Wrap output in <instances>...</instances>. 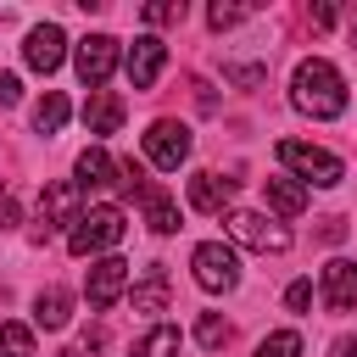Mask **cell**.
Instances as JSON below:
<instances>
[{"mask_svg":"<svg viewBox=\"0 0 357 357\" xmlns=\"http://www.w3.org/2000/svg\"><path fill=\"white\" fill-rule=\"evenodd\" d=\"M73 117V106H67V95H56V89H45V100L33 106V128L39 134H61V123Z\"/></svg>","mask_w":357,"mask_h":357,"instance_id":"obj_21","label":"cell"},{"mask_svg":"<svg viewBox=\"0 0 357 357\" xmlns=\"http://www.w3.org/2000/svg\"><path fill=\"white\" fill-rule=\"evenodd\" d=\"M190 268H195V284L212 290V296H229V290L240 284V257H234V245H223V240H201V245L190 251Z\"/></svg>","mask_w":357,"mask_h":357,"instance_id":"obj_4","label":"cell"},{"mask_svg":"<svg viewBox=\"0 0 357 357\" xmlns=\"http://www.w3.org/2000/svg\"><path fill=\"white\" fill-rule=\"evenodd\" d=\"M0 357H39L28 324H0Z\"/></svg>","mask_w":357,"mask_h":357,"instance_id":"obj_22","label":"cell"},{"mask_svg":"<svg viewBox=\"0 0 357 357\" xmlns=\"http://www.w3.org/2000/svg\"><path fill=\"white\" fill-rule=\"evenodd\" d=\"M290 100H296V112H307L318 123L340 117L346 112V78H340V67L324 61V56H307L296 67V78H290Z\"/></svg>","mask_w":357,"mask_h":357,"instance_id":"obj_1","label":"cell"},{"mask_svg":"<svg viewBox=\"0 0 357 357\" xmlns=\"http://www.w3.org/2000/svg\"><path fill=\"white\" fill-rule=\"evenodd\" d=\"M84 218V206H78V184L67 178V184H50L45 195H39V218H33V240H50V234H61V229H73Z\"/></svg>","mask_w":357,"mask_h":357,"instance_id":"obj_8","label":"cell"},{"mask_svg":"<svg viewBox=\"0 0 357 357\" xmlns=\"http://www.w3.org/2000/svg\"><path fill=\"white\" fill-rule=\"evenodd\" d=\"M195 340H201L206 351H218V346L229 340V318H223V312H201V318H195Z\"/></svg>","mask_w":357,"mask_h":357,"instance_id":"obj_23","label":"cell"},{"mask_svg":"<svg viewBox=\"0 0 357 357\" xmlns=\"http://www.w3.org/2000/svg\"><path fill=\"white\" fill-rule=\"evenodd\" d=\"M145 22H156V28L162 22H184V0H151L145 6Z\"/></svg>","mask_w":357,"mask_h":357,"instance_id":"obj_25","label":"cell"},{"mask_svg":"<svg viewBox=\"0 0 357 357\" xmlns=\"http://www.w3.org/2000/svg\"><path fill=\"white\" fill-rule=\"evenodd\" d=\"M123 290H128V262H123V257H95L89 273H84V296H89V307L106 312Z\"/></svg>","mask_w":357,"mask_h":357,"instance_id":"obj_9","label":"cell"},{"mask_svg":"<svg viewBox=\"0 0 357 357\" xmlns=\"http://www.w3.org/2000/svg\"><path fill=\"white\" fill-rule=\"evenodd\" d=\"M251 357H301V335H296V329H273Z\"/></svg>","mask_w":357,"mask_h":357,"instance_id":"obj_24","label":"cell"},{"mask_svg":"<svg viewBox=\"0 0 357 357\" xmlns=\"http://www.w3.org/2000/svg\"><path fill=\"white\" fill-rule=\"evenodd\" d=\"M162 67H167V45H162L156 33H139V39L123 50V73H128L134 89H151V84L162 78Z\"/></svg>","mask_w":357,"mask_h":357,"instance_id":"obj_10","label":"cell"},{"mask_svg":"<svg viewBox=\"0 0 357 357\" xmlns=\"http://www.w3.org/2000/svg\"><path fill=\"white\" fill-rule=\"evenodd\" d=\"M284 307H290V312H307V307H312V279H296V284L284 290Z\"/></svg>","mask_w":357,"mask_h":357,"instance_id":"obj_27","label":"cell"},{"mask_svg":"<svg viewBox=\"0 0 357 357\" xmlns=\"http://www.w3.org/2000/svg\"><path fill=\"white\" fill-rule=\"evenodd\" d=\"M123 234H128L123 206L100 201V206H89V212L67 229V251H73V257H112V245H117Z\"/></svg>","mask_w":357,"mask_h":357,"instance_id":"obj_2","label":"cell"},{"mask_svg":"<svg viewBox=\"0 0 357 357\" xmlns=\"http://www.w3.org/2000/svg\"><path fill=\"white\" fill-rule=\"evenodd\" d=\"M11 223H17V195L0 190V229H11Z\"/></svg>","mask_w":357,"mask_h":357,"instance_id":"obj_29","label":"cell"},{"mask_svg":"<svg viewBox=\"0 0 357 357\" xmlns=\"http://www.w3.org/2000/svg\"><path fill=\"white\" fill-rule=\"evenodd\" d=\"M22 61H28L33 73H56V67L67 61V33H61L56 22H39V28L28 33V45H22Z\"/></svg>","mask_w":357,"mask_h":357,"instance_id":"obj_12","label":"cell"},{"mask_svg":"<svg viewBox=\"0 0 357 357\" xmlns=\"http://www.w3.org/2000/svg\"><path fill=\"white\" fill-rule=\"evenodd\" d=\"M245 17H251V6H212V11H206V22H212L218 33L234 28V22H245Z\"/></svg>","mask_w":357,"mask_h":357,"instance_id":"obj_26","label":"cell"},{"mask_svg":"<svg viewBox=\"0 0 357 357\" xmlns=\"http://www.w3.org/2000/svg\"><path fill=\"white\" fill-rule=\"evenodd\" d=\"M329 357H357V335H340V340L329 346Z\"/></svg>","mask_w":357,"mask_h":357,"instance_id":"obj_30","label":"cell"},{"mask_svg":"<svg viewBox=\"0 0 357 357\" xmlns=\"http://www.w3.org/2000/svg\"><path fill=\"white\" fill-rule=\"evenodd\" d=\"M56 357H84V351H78V346H67V351H56Z\"/></svg>","mask_w":357,"mask_h":357,"instance_id":"obj_32","label":"cell"},{"mask_svg":"<svg viewBox=\"0 0 357 357\" xmlns=\"http://www.w3.org/2000/svg\"><path fill=\"white\" fill-rule=\"evenodd\" d=\"M134 201L145 206V223H151L156 234H173V229H178V201H173V195H167L156 178H145V184L134 190Z\"/></svg>","mask_w":357,"mask_h":357,"instance_id":"obj_15","label":"cell"},{"mask_svg":"<svg viewBox=\"0 0 357 357\" xmlns=\"http://www.w3.org/2000/svg\"><path fill=\"white\" fill-rule=\"evenodd\" d=\"M78 78H84V89L95 95V89H106V78L117 73V61H123V45L112 39V33H89V39H78Z\"/></svg>","mask_w":357,"mask_h":357,"instance_id":"obj_7","label":"cell"},{"mask_svg":"<svg viewBox=\"0 0 357 357\" xmlns=\"http://www.w3.org/2000/svg\"><path fill=\"white\" fill-rule=\"evenodd\" d=\"M67 318H73V296L61 284H50V290L33 296V324L39 329H67Z\"/></svg>","mask_w":357,"mask_h":357,"instance_id":"obj_19","label":"cell"},{"mask_svg":"<svg viewBox=\"0 0 357 357\" xmlns=\"http://www.w3.org/2000/svg\"><path fill=\"white\" fill-rule=\"evenodd\" d=\"M318 290H324V307H329V312H351V307H357V262H351V257H335V262L324 268V284H318Z\"/></svg>","mask_w":357,"mask_h":357,"instance_id":"obj_13","label":"cell"},{"mask_svg":"<svg viewBox=\"0 0 357 357\" xmlns=\"http://www.w3.org/2000/svg\"><path fill=\"white\" fill-rule=\"evenodd\" d=\"M190 206L195 212H234V178H223V173H195L190 178Z\"/></svg>","mask_w":357,"mask_h":357,"instance_id":"obj_14","label":"cell"},{"mask_svg":"<svg viewBox=\"0 0 357 357\" xmlns=\"http://www.w3.org/2000/svg\"><path fill=\"white\" fill-rule=\"evenodd\" d=\"M73 184H78V190H123V167H117L112 151L89 145V151L73 162Z\"/></svg>","mask_w":357,"mask_h":357,"instance_id":"obj_11","label":"cell"},{"mask_svg":"<svg viewBox=\"0 0 357 357\" xmlns=\"http://www.w3.org/2000/svg\"><path fill=\"white\" fill-rule=\"evenodd\" d=\"M128 296H134V312H167V268H162V262H151V268H145V279H139Z\"/></svg>","mask_w":357,"mask_h":357,"instance_id":"obj_18","label":"cell"},{"mask_svg":"<svg viewBox=\"0 0 357 357\" xmlns=\"http://www.w3.org/2000/svg\"><path fill=\"white\" fill-rule=\"evenodd\" d=\"M22 100V78L17 73H0V106H17Z\"/></svg>","mask_w":357,"mask_h":357,"instance_id":"obj_28","label":"cell"},{"mask_svg":"<svg viewBox=\"0 0 357 357\" xmlns=\"http://www.w3.org/2000/svg\"><path fill=\"white\" fill-rule=\"evenodd\" d=\"M223 223H229V234H234L240 245H251V251H290V229H284L279 218H268V212L234 206V212H223Z\"/></svg>","mask_w":357,"mask_h":357,"instance_id":"obj_6","label":"cell"},{"mask_svg":"<svg viewBox=\"0 0 357 357\" xmlns=\"http://www.w3.org/2000/svg\"><path fill=\"white\" fill-rule=\"evenodd\" d=\"M139 145H145V162L162 167V173H178V167L190 162V128H184L178 117H156Z\"/></svg>","mask_w":357,"mask_h":357,"instance_id":"obj_5","label":"cell"},{"mask_svg":"<svg viewBox=\"0 0 357 357\" xmlns=\"http://www.w3.org/2000/svg\"><path fill=\"white\" fill-rule=\"evenodd\" d=\"M128 357H178V329H173V324H151V329L128 346Z\"/></svg>","mask_w":357,"mask_h":357,"instance_id":"obj_20","label":"cell"},{"mask_svg":"<svg viewBox=\"0 0 357 357\" xmlns=\"http://www.w3.org/2000/svg\"><path fill=\"white\" fill-rule=\"evenodd\" d=\"M312 28H335V6H312Z\"/></svg>","mask_w":357,"mask_h":357,"instance_id":"obj_31","label":"cell"},{"mask_svg":"<svg viewBox=\"0 0 357 357\" xmlns=\"http://www.w3.org/2000/svg\"><path fill=\"white\" fill-rule=\"evenodd\" d=\"M351 45H357V11H351Z\"/></svg>","mask_w":357,"mask_h":357,"instance_id":"obj_33","label":"cell"},{"mask_svg":"<svg viewBox=\"0 0 357 357\" xmlns=\"http://www.w3.org/2000/svg\"><path fill=\"white\" fill-rule=\"evenodd\" d=\"M279 162H284L290 178L318 184V190H335L346 178V162L335 151H324V145H307V139H279Z\"/></svg>","mask_w":357,"mask_h":357,"instance_id":"obj_3","label":"cell"},{"mask_svg":"<svg viewBox=\"0 0 357 357\" xmlns=\"http://www.w3.org/2000/svg\"><path fill=\"white\" fill-rule=\"evenodd\" d=\"M84 128H89V134H117V128H123V95L95 89V95L84 100Z\"/></svg>","mask_w":357,"mask_h":357,"instance_id":"obj_16","label":"cell"},{"mask_svg":"<svg viewBox=\"0 0 357 357\" xmlns=\"http://www.w3.org/2000/svg\"><path fill=\"white\" fill-rule=\"evenodd\" d=\"M262 195H268V206H273L279 218H301V212H307V184H301V178H290V173L262 178Z\"/></svg>","mask_w":357,"mask_h":357,"instance_id":"obj_17","label":"cell"}]
</instances>
